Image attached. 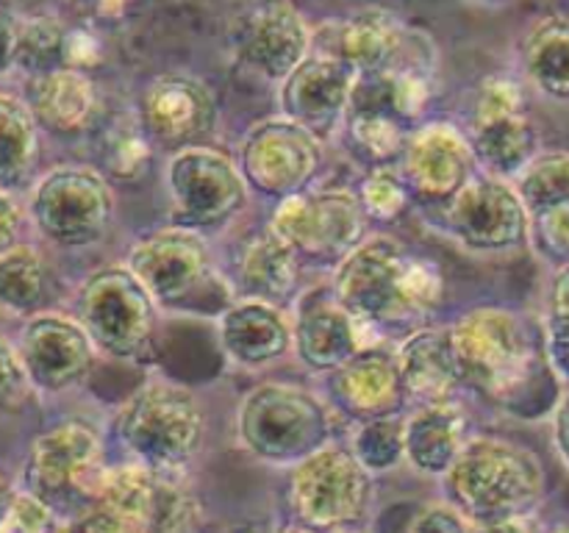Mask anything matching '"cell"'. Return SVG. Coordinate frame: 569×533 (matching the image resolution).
<instances>
[{"instance_id": "48", "label": "cell", "mask_w": 569, "mask_h": 533, "mask_svg": "<svg viewBox=\"0 0 569 533\" xmlns=\"http://www.w3.org/2000/svg\"><path fill=\"white\" fill-rule=\"evenodd\" d=\"M11 50H14V20L0 11V72L11 70Z\"/></svg>"}, {"instance_id": "34", "label": "cell", "mask_w": 569, "mask_h": 533, "mask_svg": "<svg viewBox=\"0 0 569 533\" xmlns=\"http://www.w3.org/2000/svg\"><path fill=\"white\" fill-rule=\"evenodd\" d=\"M67 28L56 17H26L14 22L11 67H20L28 78L64 67Z\"/></svg>"}, {"instance_id": "27", "label": "cell", "mask_w": 569, "mask_h": 533, "mask_svg": "<svg viewBox=\"0 0 569 533\" xmlns=\"http://www.w3.org/2000/svg\"><path fill=\"white\" fill-rule=\"evenodd\" d=\"M333 394L359 420L395 416L406 405L395 353L367 348L333 370Z\"/></svg>"}, {"instance_id": "18", "label": "cell", "mask_w": 569, "mask_h": 533, "mask_svg": "<svg viewBox=\"0 0 569 533\" xmlns=\"http://www.w3.org/2000/svg\"><path fill=\"white\" fill-rule=\"evenodd\" d=\"M14 348L28 383L42 394H61L87 381L98 359L92 339L78 325L76 316L50 311L28 316Z\"/></svg>"}, {"instance_id": "16", "label": "cell", "mask_w": 569, "mask_h": 533, "mask_svg": "<svg viewBox=\"0 0 569 533\" xmlns=\"http://www.w3.org/2000/svg\"><path fill=\"white\" fill-rule=\"evenodd\" d=\"M445 222L456 242L472 253H509L528 242V211L515 183L495 175H472L445 203Z\"/></svg>"}, {"instance_id": "6", "label": "cell", "mask_w": 569, "mask_h": 533, "mask_svg": "<svg viewBox=\"0 0 569 533\" xmlns=\"http://www.w3.org/2000/svg\"><path fill=\"white\" fill-rule=\"evenodd\" d=\"M109 466L100 433L87 420H64L31 442L20 489L70 522L98 503Z\"/></svg>"}, {"instance_id": "15", "label": "cell", "mask_w": 569, "mask_h": 533, "mask_svg": "<svg viewBox=\"0 0 569 533\" xmlns=\"http://www.w3.org/2000/svg\"><path fill=\"white\" fill-rule=\"evenodd\" d=\"M320 167V137L283 114L250 128L239 153V172L248 189L278 200L303 192Z\"/></svg>"}, {"instance_id": "53", "label": "cell", "mask_w": 569, "mask_h": 533, "mask_svg": "<svg viewBox=\"0 0 569 533\" xmlns=\"http://www.w3.org/2000/svg\"><path fill=\"white\" fill-rule=\"evenodd\" d=\"M272 533H311V531H306V527L300 525H287V527H276Z\"/></svg>"}, {"instance_id": "4", "label": "cell", "mask_w": 569, "mask_h": 533, "mask_svg": "<svg viewBox=\"0 0 569 533\" xmlns=\"http://www.w3.org/2000/svg\"><path fill=\"white\" fill-rule=\"evenodd\" d=\"M203 403L192 389L170 381L139 386L114 416V436L133 464L187 475L206 447Z\"/></svg>"}, {"instance_id": "2", "label": "cell", "mask_w": 569, "mask_h": 533, "mask_svg": "<svg viewBox=\"0 0 569 533\" xmlns=\"http://www.w3.org/2000/svg\"><path fill=\"white\" fill-rule=\"evenodd\" d=\"M545 486L548 477L539 455L503 436H470L442 475L445 503L470 525L533 516Z\"/></svg>"}, {"instance_id": "8", "label": "cell", "mask_w": 569, "mask_h": 533, "mask_svg": "<svg viewBox=\"0 0 569 533\" xmlns=\"http://www.w3.org/2000/svg\"><path fill=\"white\" fill-rule=\"evenodd\" d=\"M126 266L159 309L222 314L233 303L217 298V289L226 286L217 275L206 237L192 228L170 225L139 239Z\"/></svg>"}, {"instance_id": "42", "label": "cell", "mask_w": 569, "mask_h": 533, "mask_svg": "<svg viewBox=\"0 0 569 533\" xmlns=\"http://www.w3.org/2000/svg\"><path fill=\"white\" fill-rule=\"evenodd\" d=\"M470 522L459 514L450 503H428L411 516L403 533H467Z\"/></svg>"}, {"instance_id": "12", "label": "cell", "mask_w": 569, "mask_h": 533, "mask_svg": "<svg viewBox=\"0 0 569 533\" xmlns=\"http://www.w3.org/2000/svg\"><path fill=\"white\" fill-rule=\"evenodd\" d=\"M467 139L487 175L503 181H515L539 153V131L528 117L526 83L520 78L498 72L478 83Z\"/></svg>"}, {"instance_id": "43", "label": "cell", "mask_w": 569, "mask_h": 533, "mask_svg": "<svg viewBox=\"0 0 569 533\" xmlns=\"http://www.w3.org/2000/svg\"><path fill=\"white\" fill-rule=\"evenodd\" d=\"M103 59V44L98 42L92 31H83V28H67V42H64V67L72 70L89 72V67H94Z\"/></svg>"}, {"instance_id": "23", "label": "cell", "mask_w": 569, "mask_h": 533, "mask_svg": "<svg viewBox=\"0 0 569 533\" xmlns=\"http://www.w3.org/2000/svg\"><path fill=\"white\" fill-rule=\"evenodd\" d=\"M220 348L244 370L276 364L292 350V320L281 305L237 300L220 314Z\"/></svg>"}, {"instance_id": "52", "label": "cell", "mask_w": 569, "mask_h": 533, "mask_svg": "<svg viewBox=\"0 0 569 533\" xmlns=\"http://www.w3.org/2000/svg\"><path fill=\"white\" fill-rule=\"evenodd\" d=\"M545 533H569V516H567V520H559L556 525H550Z\"/></svg>"}, {"instance_id": "5", "label": "cell", "mask_w": 569, "mask_h": 533, "mask_svg": "<svg viewBox=\"0 0 569 533\" xmlns=\"http://www.w3.org/2000/svg\"><path fill=\"white\" fill-rule=\"evenodd\" d=\"M326 400L295 383H259L237 405V439L256 461L295 466L331 442Z\"/></svg>"}, {"instance_id": "51", "label": "cell", "mask_w": 569, "mask_h": 533, "mask_svg": "<svg viewBox=\"0 0 569 533\" xmlns=\"http://www.w3.org/2000/svg\"><path fill=\"white\" fill-rule=\"evenodd\" d=\"M470 3L483 6V9H503V6H509L511 0H470Z\"/></svg>"}, {"instance_id": "47", "label": "cell", "mask_w": 569, "mask_h": 533, "mask_svg": "<svg viewBox=\"0 0 569 533\" xmlns=\"http://www.w3.org/2000/svg\"><path fill=\"white\" fill-rule=\"evenodd\" d=\"M467 533H537L533 516H520V520L503 522H483V525H470Z\"/></svg>"}, {"instance_id": "40", "label": "cell", "mask_w": 569, "mask_h": 533, "mask_svg": "<svg viewBox=\"0 0 569 533\" xmlns=\"http://www.w3.org/2000/svg\"><path fill=\"white\" fill-rule=\"evenodd\" d=\"M64 527L67 522L53 509H48L33 494L17 489V497L0 533H64Z\"/></svg>"}, {"instance_id": "9", "label": "cell", "mask_w": 569, "mask_h": 533, "mask_svg": "<svg viewBox=\"0 0 569 533\" xmlns=\"http://www.w3.org/2000/svg\"><path fill=\"white\" fill-rule=\"evenodd\" d=\"M114 189L100 170L81 164L53 167L28 192L26 217L42 239L64 250L89 248L114 220Z\"/></svg>"}, {"instance_id": "11", "label": "cell", "mask_w": 569, "mask_h": 533, "mask_svg": "<svg viewBox=\"0 0 569 533\" xmlns=\"http://www.w3.org/2000/svg\"><path fill=\"white\" fill-rule=\"evenodd\" d=\"M164 194L172 225L198 233L231 222L250 200L237 161L206 144L172 150L164 164Z\"/></svg>"}, {"instance_id": "21", "label": "cell", "mask_w": 569, "mask_h": 533, "mask_svg": "<svg viewBox=\"0 0 569 533\" xmlns=\"http://www.w3.org/2000/svg\"><path fill=\"white\" fill-rule=\"evenodd\" d=\"M367 348H378V339L342 309L331 286L303 298L292 320V350L306 366L333 372Z\"/></svg>"}, {"instance_id": "30", "label": "cell", "mask_w": 569, "mask_h": 533, "mask_svg": "<svg viewBox=\"0 0 569 533\" xmlns=\"http://www.w3.org/2000/svg\"><path fill=\"white\" fill-rule=\"evenodd\" d=\"M239 283L242 292L253 300L281 305L298 292L300 259L289 244H283L276 233H256L239 253Z\"/></svg>"}, {"instance_id": "25", "label": "cell", "mask_w": 569, "mask_h": 533, "mask_svg": "<svg viewBox=\"0 0 569 533\" xmlns=\"http://www.w3.org/2000/svg\"><path fill=\"white\" fill-rule=\"evenodd\" d=\"M403 400L417 405L456 400L461 389L450 328H415L395 350Z\"/></svg>"}, {"instance_id": "26", "label": "cell", "mask_w": 569, "mask_h": 533, "mask_svg": "<svg viewBox=\"0 0 569 533\" xmlns=\"http://www.w3.org/2000/svg\"><path fill=\"white\" fill-rule=\"evenodd\" d=\"M409 42L411 31L395 11L359 9L339 22L331 53L353 67L356 76H378L403 61Z\"/></svg>"}, {"instance_id": "1", "label": "cell", "mask_w": 569, "mask_h": 533, "mask_svg": "<svg viewBox=\"0 0 569 533\" xmlns=\"http://www.w3.org/2000/svg\"><path fill=\"white\" fill-rule=\"evenodd\" d=\"M333 298L381 342L392 328L420 325L437 311L445 278L437 261L387 233L365 237L333 270Z\"/></svg>"}, {"instance_id": "35", "label": "cell", "mask_w": 569, "mask_h": 533, "mask_svg": "<svg viewBox=\"0 0 569 533\" xmlns=\"http://www.w3.org/2000/svg\"><path fill=\"white\" fill-rule=\"evenodd\" d=\"M100 155H103L106 172L122 178V181L139 178L148 170L150 159H153V142L144 133L137 111L109 122L103 139H100Z\"/></svg>"}, {"instance_id": "14", "label": "cell", "mask_w": 569, "mask_h": 533, "mask_svg": "<svg viewBox=\"0 0 569 533\" xmlns=\"http://www.w3.org/2000/svg\"><path fill=\"white\" fill-rule=\"evenodd\" d=\"M270 231L300 261H342L367 237V214L350 189H303L278 200Z\"/></svg>"}, {"instance_id": "45", "label": "cell", "mask_w": 569, "mask_h": 533, "mask_svg": "<svg viewBox=\"0 0 569 533\" xmlns=\"http://www.w3.org/2000/svg\"><path fill=\"white\" fill-rule=\"evenodd\" d=\"M26 220V205L17 203L11 192H3V189H0V253H6V250L14 248V244H20V233Z\"/></svg>"}, {"instance_id": "38", "label": "cell", "mask_w": 569, "mask_h": 533, "mask_svg": "<svg viewBox=\"0 0 569 533\" xmlns=\"http://www.w3.org/2000/svg\"><path fill=\"white\" fill-rule=\"evenodd\" d=\"M409 200V187H406L398 167L378 164L376 170H370V175L365 178V183H361L359 203L361 209H365L367 220H395V217L403 214Z\"/></svg>"}, {"instance_id": "41", "label": "cell", "mask_w": 569, "mask_h": 533, "mask_svg": "<svg viewBox=\"0 0 569 533\" xmlns=\"http://www.w3.org/2000/svg\"><path fill=\"white\" fill-rule=\"evenodd\" d=\"M31 394L22 361L17 355V348L6 336H0V414L17 411Z\"/></svg>"}, {"instance_id": "44", "label": "cell", "mask_w": 569, "mask_h": 533, "mask_svg": "<svg viewBox=\"0 0 569 533\" xmlns=\"http://www.w3.org/2000/svg\"><path fill=\"white\" fill-rule=\"evenodd\" d=\"M64 533H133V531L128 527V522L122 520L120 514H114V511L106 509V505L94 503L92 509L72 516V520L67 522Z\"/></svg>"}, {"instance_id": "36", "label": "cell", "mask_w": 569, "mask_h": 533, "mask_svg": "<svg viewBox=\"0 0 569 533\" xmlns=\"http://www.w3.org/2000/svg\"><path fill=\"white\" fill-rule=\"evenodd\" d=\"M359 464L372 477L392 472L406 459L403 447V420L395 416H376V420H361L356 425L353 439L348 444Z\"/></svg>"}, {"instance_id": "46", "label": "cell", "mask_w": 569, "mask_h": 533, "mask_svg": "<svg viewBox=\"0 0 569 533\" xmlns=\"http://www.w3.org/2000/svg\"><path fill=\"white\" fill-rule=\"evenodd\" d=\"M553 444L559 459L569 466V389L561 394L553 411Z\"/></svg>"}, {"instance_id": "28", "label": "cell", "mask_w": 569, "mask_h": 533, "mask_svg": "<svg viewBox=\"0 0 569 533\" xmlns=\"http://www.w3.org/2000/svg\"><path fill=\"white\" fill-rule=\"evenodd\" d=\"M467 439V414L456 400L417 405L403 420V461L420 475L442 481Z\"/></svg>"}, {"instance_id": "37", "label": "cell", "mask_w": 569, "mask_h": 533, "mask_svg": "<svg viewBox=\"0 0 569 533\" xmlns=\"http://www.w3.org/2000/svg\"><path fill=\"white\" fill-rule=\"evenodd\" d=\"M545 359L559 381L569 383V261L553 272L545 320Z\"/></svg>"}, {"instance_id": "20", "label": "cell", "mask_w": 569, "mask_h": 533, "mask_svg": "<svg viewBox=\"0 0 569 533\" xmlns=\"http://www.w3.org/2000/svg\"><path fill=\"white\" fill-rule=\"evenodd\" d=\"M137 114L150 142L172 153L189 144H200V139L214 131L217 103L200 78L187 72H164L144 87Z\"/></svg>"}, {"instance_id": "19", "label": "cell", "mask_w": 569, "mask_h": 533, "mask_svg": "<svg viewBox=\"0 0 569 533\" xmlns=\"http://www.w3.org/2000/svg\"><path fill=\"white\" fill-rule=\"evenodd\" d=\"M476 153L453 122H426L409 133L400 153V175L409 194L426 203H448L472 175H476Z\"/></svg>"}, {"instance_id": "22", "label": "cell", "mask_w": 569, "mask_h": 533, "mask_svg": "<svg viewBox=\"0 0 569 533\" xmlns=\"http://www.w3.org/2000/svg\"><path fill=\"white\" fill-rule=\"evenodd\" d=\"M353 87V67H348L333 53L311 50L281 81V111L283 117L300 122L320 137V131L345 120Z\"/></svg>"}, {"instance_id": "10", "label": "cell", "mask_w": 569, "mask_h": 533, "mask_svg": "<svg viewBox=\"0 0 569 533\" xmlns=\"http://www.w3.org/2000/svg\"><path fill=\"white\" fill-rule=\"evenodd\" d=\"M159 305L126 264L100 266L78 292L76 320L98 353L137 359L159 331Z\"/></svg>"}, {"instance_id": "32", "label": "cell", "mask_w": 569, "mask_h": 533, "mask_svg": "<svg viewBox=\"0 0 569 533\" xmlns=\"http://www.w3.org/2000/svg\"><path fill=\"white\" fill-rule=\"evenodd\" d=\"M39 128L31 111L14 94H0V189L22 187L37 161Z\"/></svg>"}, {"instance_id": "17", "label": "cell", "mask_w": 569, "mask_h": 533, "mask_svg": "<svg viewBox=\"0 0 569 533\" xmlns=\"http://www.w3.org/2000/svg\"><path fill=\"white\" fill-rule=\"evenodd\" d=\"M233 53L256 76L281 83L311 53V31L292 0H248L231 26Z\"/></svg>"}, {"instance_id": "29", "label": "cell", "mask_w": 569, "mask_h": 533, "mask_svg": "<svg viewBox=\"0 0 569 533\" xmlns=\"http://www.w3.org/2000/svg\"><path fill=\"white\" fill-rule=\"evenodd\" d=\"M522 83L556 103H569V17L533 22L520 42Z\"/></svg>"}, {"instance_id": "54", "label": "cell", "mask_w": 569, "mask_h": 533, "mask_svg": "<svg viewBox=\"0 0 569 533\" xmlns=\"http://www.w3.org/2000/svg\"><path fill=\"white\" fill-rule=\"evenodd\" d=\"M248 533H272V531H264V527H256V531H248Z\"/></svg>"}, {"instance_id": "50", "label": "cell", "mask_w": 569, "mask_h": 533, "mask_svg": "<svg viewBox=\"0 0 569 533\" xmlns=\"http://www.w3.org/2000/svg\"><path fill=\"white\" fill-rule=\"evenodd\" d=\"M92 3L98 6V9L103 11V14H117V11L126 9V6L131 3V0H92Z\"/></svg>"}, {"instance_id": "24", "label": "cell", "mask_w": 569, "mask_h": 533, "mask_svg": "<svg viewBox=\"0 0 569 533\" xmlns=\"http://www.w3.org/2000/svg\"><path fill=\"white\" fill-rule=\"evenodd\" d=\"M22 103L37 128L56 137H78L98 120L100 94L89 72L59 67L28 78Z\"/></svg>"}, {"instance_id": "13", "label": "cell", "mask_w": 569, "mask_h": 533, "mask_svg": "<svg viewBox=\"0 0 569 533\" xmlns=\"http://www.w3.org/2000/svg\"><path fill=\"white\" fill-rule=\"evenodd\" d=\"M98 503L120 514L133 533H200L203 525V503L187 475L133 461L109 466Z\"/></svg>"}, {"instance_id": "49", "label": "cell", "mask_w": 569, "mask_h": 533, "mask_svg": "<svg viewBox=\"0 0 569 533\" xmlns=\"http://www.w3.org/2000/svg\"><path fill=\"white\" fill-rule=\"evenodd\" d=\"M17 489L20 486H17V483L11 481L6 472H0V527H3L6 516H9L11 503H14V497H17Z\"/></svg>"}, {"instance_id": "7", "label": "cell", "mask_w": 569, "mask_h": 533, "mask_svg": "<svg viewBox=\"0 0 569 533\" xmlns=\"http://www.w3.org/2000/svg\"><path fill=\"white\" fill-rule=\"evenodd\" d=\"M287 503L295 525L311 533L359 527L376 503V477L348 444L328 442L289 466Z\"/></svg>"}, {"instance_id": "33", "label": "cell", "mask_w": 569, "mask_h": 533, "mask_svg": "<svg viewBox=\"0 0 569 533\" xmlns=\"http://www.w3.org/2000/svg\"><path fill=\"white\" fill-rule=\"evenodd\" d=\"M511 183L528 217L569 203V150H539Z\"/></svg>"}, {"instance_id": "31", "label": "cell", "mask_w": 569, "mask_h": 533, "mask_svg": "<svg viewBox=\"0 0 569 533\" xmlns=\"http://www.w3.org/2000/svg\"><path fill=\"white\" fill-rule=\"evenodd\" d=\"M53 272L39 250L14 244L0 253V314L33 316L48 305Z\"/></svg>"}, {"instance_id": "55", "label": "cell", "mask_w": 569, "mask_h": 533, "mask_svg": "<svg viewBox=\"0 0 569 533\" xmlns=\"http://www.w3.org/2000/svg\"><path fill=\"white\" fill-rule=\"evenodd\" d=\"M339 533H361V531H356V527H350V531H339Z\"/></svg>"}, {"instance_id": "39", "label": "cell", "mask_w": 569, "mask_h": 533, "mask_svg": "<svg viewBox=\"0 0 569 533\" xmlns=\"http://www.w3.org/2000/svg\"><path fill=\"white\" fill-rule=\"evenodd\" d=\"M531 228H528V239H533L539 253L545 259L556 261V264H567L569 261V203L553 205L539 214L528 217Z\"/></svg>"}, {"instance_id": "3", "label": "cell", "mask_w": 569, "mask_h": 533, "mask_svg": "<svg viewBox=\"0 0 569 533\" xmlns=\"http://www.w3.org/2000/svg\"><path fill=\"white\" fill-rule=\"evenodd\" d=\"M448 328L461 386L489 403L515 405L531 392L539 372L550 370L533 325L520 311L478 305Z\"/></svg>"}]
</instances>
